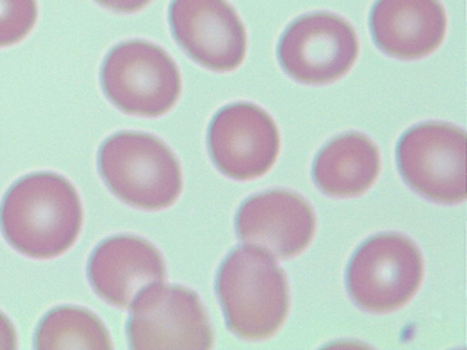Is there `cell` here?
Segmentation results:
<instances>
[{"label":"cell","instance_id":"cell-1","mask_svg":"<svg viewBox=\"0 0 467 350\" xmlns=\"http://www.w3.org/2000/svg\"><path fill=\"white\" fill-rule=\"evenodd\" d=\"M82 204L77 190L53 172L29 174L7 190L0 228L7 242L33 259H53L79 237Z\"/></svg>","mask_w":467,"mask_h":350},{"label":"cell","instance_id":"cell-2","mask_svg":"<svg viewBox=\"0 0 467 350\" xmlns=\"http://www.w3.org/2000/svg\"><path fill=\"white\" fill-rule=\"evenodd\" d=\"M216 293L226 325L245 340L279 332L289 313V286L274 255L243 245L226 255L216 276Z\"/></svg>","mask_w":467,"mask_h":350},{"label":"cell","instance_id":"cell-3","mask_svg":"<svg viewBox=\"0 0 467 350\" xmlns=\"http://www.w3.org/2000/svg\"><path fill=\"white\" fill-rule=\"evenodd\" d=\"M99 167L109 190L133 208H170L182 193L179 160L164 142L148 133L120 131L107 139Z\"/></svg>","mask_w":467,"mask_h":350},{"label":"cell","instance_id":"cell-4","mask_svg":"<svg viewBox=\"0 0 467 350\" xmlns=\"http://www.w3.org/2000/svg\"><path fill=\"white\" fill-rule=\"evenodd\" d=\"M107 98L123 113L160 117L182 94L180 70L164 48L142 40L126 41L109 50L101 67Z\"/></svg>","mask_w":467,"mask_h":350},{"label":"cell","instance_id":"cell-5","mask_svg":"<svg viewBox=\"0 0 467 350\" xmlns=\"http://www.w3.org/2000/svg\"><path fill=\"white\" fill-rule=\"evenodd\" d=\"M423 279L420 248L400 233H379L365 241L350 259L347 288L368 313L399 310L416 295Z\"/></svg>","mask_w":467,"mask_h":350},{"label":"cell","instance_id":"cell-6","mask_svg":"<svg viewBox=\"0 0 467 350\" xmlns=\"http://www.w3.org/2000/svg\"><path fill=\"white\" fill-rule=\"evenodd\" d=\"M398 167L413 191L428 201H466V133L441 121L418 124L401 135Z\"/></svg>","mask_w":467,"mask_h":350},{"label":"cell","instance_id":"cell-7","mask_svg":"<svg viewBox=\"0 0 467 350\" xmlns=\"http://www.w3.org/2000/svg\"><path fill=\"white\" fill-rule=\"evenodd\" d=\"M131 349H211L213 332L196 292L179 284L152 283L130 305Z\"/></svg>","mask_w":467,"mask_h":350},{"label":"cell","instance_id":"cell-8","mask_svg":"<svg viewBox=\"0 0 467 350\" xmlns=\"http://www.w3.org/2000/svg\"><path fill=\"white\" fill-rule=\"evenodd\" d=\"M359 53L357 33L337 15L314 12L292 22L282 34L277 58L296 82L325 85L345 77Z\"/></svg>","mask_w":467,"mask_h":350},{"label":"cell","instance_id":"cell-9","mask_svg":"<svg viewBox=\"0 0 467 350\" xmlns=\"http://www.w3.org/2000/svg\"><path fill=\"white\" fill-rule=\"evenodd\" d=\"M212 160L230 179H259L276 162L281 136L274 118L250 102L219 109L208 131Z\"/></svg>","mask_w":467,"mask_h":350},{"label":"cell","instance_id":"cell-10","mask_svg":"<svg viewBox=\"0 0 467 350\" xmlns=\"http://www.w3.org/2000/svg\"><path fill=\"white\" fill-rule=\"evenodd\" d=\"M172 36L194 62L231 72L247 53V34L226 0H172L168 11Z\"/></svg>","mask_w":467,"mask_h":350},{"label":"cell","instance_id":"cell-11","mask_svg":"<svg viewBox=\"0 0 467 350\" xmlns=\"http://www.w3.org/2000/svg\"><path fill=\"white\" fill-rule=\"evenodd\" d=\"M235 231L245 244L263 248L276 259L303 252L316 232L308 201L288 190H269L248 197L235 216Z\"/></svg>","mask_w":467,"mask_h":350},{"label":"cell","instance_id":"cell-12","mask_svg":"<svg viewBox=\"0 0 467 350\" xmlns=\"http://www.w3.org/2000/svg\"><path fill=\"white\" fill-rule=\"evenodd\" d=\"M94 291L111 305L128 310L139 292L167 279L164 259L150 242L135 235L102 241L88 262Z\"/></svg>","mask_w":467,"mask_h":350},{"label":"cell","instance_id":"cell-13","mask_svg":"<svg viewBox=\"0 0 467 350\" xmlns=\"http://www.w3.org/2000/svg\"><path fill=\"white\" fill-rule=\"evenodd\" d=\"M369 28L377 47L387 56L418 60L441 46L447 16L440 0H377Z\"/></svg>","mask_w":467,"mask_h":350},{"label":"cell","instance_id":"cell-14","mask_svg":"<svg viewBox=\"0 0 467 350\" xmlns=\"http://www.w3.org/2000/svg\"><path fill=\"white\" fill-rule=\"evenodd\" d=\"M379 152L362 133L333 139L317 153L313 165L316 186L332 197L365 193L379 174Z\"/></svg>","mask_w":467,"mask_h":350},{"label":"cell","instance_id":"cell-15","mask_svg":"<svg viewBox=\"0 0 467 350\" xmlns=\"http://www.w3.org/2000/svg\"><path fill=\"white\" fill-rule=\"evenodd\" d=\"M38 350L111 349L109 330L94 313L79 306H57L48 311L36 328Z\"/></svg>","mask_w":467,"mask_h":350},{"label":"cell","instance_id":"cell-16","mask_svg":"<svg viewBox=\"0 0 467 350\" xmlns=\"http://www.w3.org/2000/svg\"><path fill=\"white\" fill-rule=\"evenodd\" d=\"M38 18L36 0H0V47L24 40Z\"/></svg>","mask_w":467,"mask_h":350},{"label":"cell","instance_id":"cell-17","mask_svg":"<svg viewBox=\"0 0 467 350\" xmlns=\"http://www.w3.org/2000/svg\"><path fill=\"white\" fill-rule=\"evenodd\" d=\"M95 2L114 12L133 14L148 6L152 0H95Z\"/></svg>","mask_w":467,"mask_h":350},{"label":"cell","instance_id":"cell-18","mask_svg":"<svg viewBox=\"0 0 467 350\" xmlns=\"http://www.w3.org/2000/svg\"><path fill=\"white\" fill-rule=\"evenodd\" d=\"M18 337L14 324L5 314L0 313V349H16Z\"/></svg>","mask_w":467,"mask_h":350}]
</instances>
